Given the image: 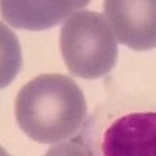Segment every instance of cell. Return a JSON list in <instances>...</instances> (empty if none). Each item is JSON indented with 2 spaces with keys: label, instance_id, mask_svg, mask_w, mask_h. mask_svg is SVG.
Listing matches in <instances>:
<instances>
[{
  "label": "cell",
  "instance_id": "3",
  "mask_svg": "<svg viewBox=\"0 0 156 156\" xmlns=\"http://www.w3.org/2000/svg\"><path fill=\"white\" fill-rule=\"evenodd\" d=\"M59 50L73 76L94 80L109 73L117 61V39L105 14L80 9L64 20Z\"/></svg>",
  "mask_w": 156,
  "mask_h": 156
},
{
  "label": "cell",
  "instance_id": "6",
  "mask_svg": "<svg viewBox=\"0 0 156 156\" xmlns=\"http://www.w3.org/2000/svg\"><path fill=\"white\" fill-rule=\"evenodd\" d=\"M44 156H89L83 144L75 140H64L50 147Z\"/></svg>",
  "mask_w": 156,
  "mask_h": 156
},
{
  "label": "cell",
  "instance_id": "2",
  "mask_svg": "<svg viewBox=\"0 0 156 156\" xmlns=\"http://www.w3.org/2000/svg\"><path fill=\"white\" fill-rule=\"evenodd\" d=\"M89 156H156V109L101 106L83 125Z\"/></svg>",
  "mask_w": 156,
  "mask_h": 156
},
{
  "label": "cell",
  "instance_id": "4",
  "mask_svg": "<svg viewBox=\"0 0 156 156\" xmlns=\"http://www.w3.org/2000/svg\"><path fill=\"white\" fill-rule=\"evenodd\" d=\"M103 11L119 44L133 50L156 47V0H108Z\"/></svg>",
  "mask_w": 156,
  "mask_h": 156
},
{
  "label": "cell",
  "instance_id": "5",
  "mask_svg": "<svg viewBox=\"0 0 156 156\" xmlns=\"http://www.w3.org/2000/svg\"><path fill=\"white\" fill-rule=\"evenodd\" d=\"M87 2H2V16L11 27L45 30L69 19Z\"/></svg>",
  "mask_w": 156,
  "mask_h": 156
},
{
  "label": "cell",
  "instance_id": "1",
  "mask_svg": "<svg viewBox=\"0 0 156 156\" xmlns=\"http://www.w3.org/2000/svg\"><path fill=\"white\" fill-rule=\"evenodd\" d=\"M16 120L39 144H59L81 131L87 105L83 90L64 73H42L16 97Z\"/></svg>",
  "mask_w": 156,
  "mask_h": 156
}]
</instances>
